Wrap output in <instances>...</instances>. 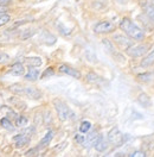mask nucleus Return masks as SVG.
Returning <instances> with one entry per match:
<instances>
[{
    "instance_id": "1",
    "label": "nucleus",
    "mask_w": 154,
    "mask_h": 157,
    "mask_svg": "<svg viewBox=\"0 0 154 157\" xmlns=\"http://www.w3.org/2000/svg\"><path fill=\"white\" fill-rule=\"evenodd\" d=\"M120 29L122 30L129 38L134 39V40H142L145 38V33L142 29H140L138 25H135L129 18L121 19V21H120Z\"/></svg>"
},
{
    "instance_id": "2",
    "label": "nucleus",
    "mask_w": 154,
    "mask_h": 157,
    "mask_svg": "<svg viewBox=\"0 0 154 157\" xmlns=\"http://www.w3.org/2000/svg\"><path fill=\"white\" fill-rule=\"evenodd\" d=\"M53 106H55V108H56L57 116L61 121H65V120L70 119V118L75 117V114L71 112V109L68 107L67 104L63 102L62 100H59V99L53 100Z\"/></svg>"
},
{
    "instance_id": "3",
    "label": "nucleus",
    "mask_w": 154,
    "mask_h": 157,
    "mask_svg": "<svg viewBox=\"0 0 154 157\" xmlns=\"http://www.w3.org/2000/svg\"><path fill=\"white\" fill-rule=\"evenodd\" d=\"M107 138H108V142H109L110 144L115 145V147H121L122 143L125 142V136L121 133V131L116 128V126L113 128L108 132Z\"/></svg>"
},
{
    "instance_id": "4",
    "label": "nucleus",
    "mask_w": 154,
    "mask_h": 157,
    "mask_svg": "<svg viewBox=\"0 0 154 157\" xmlns=\"http://www.w3.org/2000/svg\"><path fill=\"white\" fill-rule=\"evenodd\" d=\"M115 26L113 23L108 21V20H105V21H100L97 23L96 25L94 26V31L96 33H109L112 31H114Z\"/></svg>"
},
{
    "instance_id": "5",
    "label": "nucleus",
    "mask_w": 154,
    "mask_h": 157,
    "mask_svg": "<svg viewBox=\"0 0 154 157\" xmlns=\"http://www.w3.org/2000/svg\"><path fill=\"white\" fill-rule=\"evenodd\" d=\"M149 49V47L148 45H146V44H141V45H136V47H130V48H128V49L126 50L127 51V54L129 55V56H132V57H140V56H142L144 54H146L147 51Z\"/></svg>"
},
{
    "instance_id": "6",
    "label": "nucleus",
    "mask_w": 154,
    "mask_h": 157,
    "mask_svg": "<svg viewBox=\"0 0 154 157\" xmlns=\"http://www.w3.org/2000/svg\"><path fill=\"white\" fill-rule=\"evenodd\" d=\"M114 42H115L116 44L119 45V48H121V49L123 50H127L128 48H130L133 44H132V40L128 38V37H126L123 35H114Z\"/></svg>"
},
{
    "instance_id": "7",
    "label": "nucleus",
    "mask_w": 154,
    "mask_h": 157,
    "mask_svg": "<svg viewBox=\"0 0 154 157\" xmlns=\"http://www.w3.org/2000/svg\"><path fill=\"white\" fill-rule=\"evenodd\" d=\"M13 143L16 147H23L30 144V136L26 133H20L13 137Z\"/></svg>"
},
{
    "instance_id": "8",
    "label": "nucleus",
    "mask_w": 154,
    "mask_h": 157,
    "mask_svg": "<svg viewBox=\"0 0 154 157\" xmlns=\"http://www.w3.org/2000/svg\"><path fill=\"white\" fill-rule=\"evenodd\" d=\"M39 39H40L43 43H45L46 45H53V44L57 42V38H56L52 33H50L49 31H46V30H44V31L40 32Z\"/></svg>"
},
{
    "instance_id": "9",
    "label": "nucleus",
    "mask_w": 154,
    "mask_h": 157,
    "mask_svg": "<svg viewBox=\"0 0 154 157\" xmlns=\"http://www.w3.org/2000/svg\"><path fill=\"white\" fill-rule=\"evenodd\" d=\"M59 71L63 73V74H67V75H69V76H71V78H81V73L77 69L72 68V67H69L67 64H62L59 67Z\"/></svg>"
},
{
    "instance_id": "10",
    "label": "nucleus",
    "mask_w": 154,
    "mask_h": 157,
    "mask_svg": "<svg viewBox=\"0 0 154 157\" xmlns=\"http://www.w3.org/2000/svg\"><path fill=\"white\" fill-rule=\"evenodd\" d=\"M24 94L28 98L32 99V100H39L43 97L42 92L38 88H36V87H25L24 88Z\"/></svg>"
},
{
    "instance_id": "11",
    "label": "nucleus",
    "mask_w": 154,
    "mask_h": 157,
    "mask_svg": "<svg viewBox=\"0 0 154 157\" xmlns=\"http://www.w3.org/2000/svg\"><path fill=\"white\" fill-rule=\"evenodd\" d=\"M9 74L11 75H14V76H21L25 74V68L21 63H14L10 69H9Z\"/></svg>"
},
{
    "instance_id": "12",
    "label": "nucleus",
    "mask_w": 154,
    "mask_h": 157,
    "mask_svg": "<svg viewBox=\"0 0 154 157\" xmlns=\"http://www.w3.org/2000/svg\"><path fill=\"white\" fill-rule=\"evenodd\" d=\"M53 135H55V132L53 131H48V133L44 136V137L42 138V140L39 142V144H38V147L39 149H43V147H48L49 144L51 143V140H52V138H53Z\"/></svg>"
},
{
    "instance_id": "13",
    "label": "nucleus",
    "mask_w": 154,
    "mask_h": 157,
    "mask_svg": "<svg viewBox=\"0 0 154 157\" xmlns=\"http://www.w3.org/2000/svg\"><path fill=\"white\" fill-rule=\"evenodd\" d=\"M94 147H95V149H96V151H98V152H103L107 147H108V142H107L102 136H98L97 140L95 142V144H94Z\"/></svg>"
},
{
    "instance_id": "14",
    "label": "nucleus",
    "mask_w": 154,
    "mask_h": 157,
    "mask_svg": "<svg viewBox=\"0 0 154 157\" xmlns=\"http://www.w3.org/2000/svg\"><path fill=\"white\" fill-rule=\"evenodd\" d=\"M153 64H154V48H153V50L141 61V67L148 68V67H151V66H153Z\"/></svg>"
},
{
    "instance_id": "15",
    "label": "nucleus",
    "mask_w": 154,
    "mask_h": 157,
    "mask_svg": "<svg viewBox=\"0 0 154 157\" xmlns=\"http://www.w3.org/2000/svg\"><path fill=\"white\" fill-rule=\"evenodd\" d=\"M138 102L145 108H147L151 106V99H149V97H148L146 93L139 94V97H138Z\"/></svg>"
},
{
    "instance_id": "16",
    "label": "nucleus",
    "mask_w": 154,
    "mask_h": 157,
    "mask_svg": "<svg viewBox=\"0 0 154 157\" xmlns=\"http://www.w3.org/2000/svg\"><path fill=\"white\" fill-rule=\"evenodd\" d=\"M39 76V70L36 69V67H30L28 74L25 75V78L29 81H36Z\"/></svg>"
},
{
    "instance_id": "17",
    "label": "nucleus",
    "mask_w": 154,
    "mask_h": 157,
    "mask_svg": "<svg viewBox=\"0 0 154 157\" xmlns=\"http://www.w3.org/2000/svg\"><path fill=\"white\" fill-rule=\"evenodd\" d=\"M25 62L29 64L30 67H40L43 64V61L40 57H26Z\"/></svg>"
},
{
    "instance_id": "18",
    "label": "nucleus",
    "mask_w": 154,
    "mask_h": 157,
    "mask_svg": "<svg viewBox=\"0 0 154 157\" xmlns=\"http://www.w3.org/2000/svg\"><path fill=\"white\" fill-rule=\"evenodd\" d=\"M97 138H98V135H97L96 131H94V132H91L90 135H88V137L86 138V142H84L86 147H90L91 144L94 145V144H95V142L97 140Z\"/></svg>"
},
{
    "instance_id": "19",
    "label": "nucleus",
    "mask_w": 154,
    "mask_h": 157,
    "mask_svg": "<svg viewBox=\"0 0 154 157\" xmlns=\"http://www.w3.org/2000/svg\"><path fill=\"white\" fill-rule=\"evenodd\" d=\"M0 125H1V126H2L4 128H6L7 131H13V130H14V126H13V124L11 123V120L7 117L2 118V119L0 120Z\"/></svg>"
},
{
    "instance_id": "20",
    "label": "nucleus",
    "mask_w": 154,
    "mask_h": 157,
    "mask_svg": "<svg viewBox=\"0 0 154 157\" xmlns=\"http://www.w3.org/2000/svg\"><path fill=\"white\" fill-rule=\"evenodd\" d=\"M87 81L90 82V83H100V82H102L103 80H102L101 76H98L95 73H89L87 75Z\"/></svg>"
},
{
    "instance_id": "21",
    "label": "nucleus",
    "mask_w": 154,
    "mask_h": 157,
    "mask_svg": "<svg viewBox=\"0 0 154 157\" xmlns=\"http://www.w3.org/2000/svg\"><path fill=\"white\" fill-rule=\"evenodd\" d=\"M145 14L149 18V20H151L152 23H154V6L153 5L148 4V5L145 6Z\"/></svg>"
},
{
    "instance_id": "22",
    "label": "nucleus",
    "mask_w": 154,
    "mask_h": 157,
    "mask_svg": "<svg viewBox=\"0 0 154 157\" xmlns=\"http://www.w3.org/2000/svg\"><path fill=\"white\" fill-rule=\"evenodd\" d=\"M102 44H103V47H105V49H106L107 52H109V54H113V55H115V49H114V45L112 44V42L109 40V39H103L102 40Z\"/></svg>"
},
{
    "instance_id": "23",
    "label": "nucleus",
    "mask_w": 154,
    "mask_h": 157,
    "mask_svg": "<svg viewBox=\"0 0 154 157\" xmlns=\"http://www.w3.org/2000/svg\"><path fill=\"white\" fill-rule=\"evenodd\" d=\"M28 123H29L28 118L24 117V116H19V117H17V119H16V126H18V128H24V126H26Z\"/></svg>"
},
{
    "instance_id": "24",
    "label": "nucleus",
    "mask_w": 154,
    "mask_h": 157,
    "mask_svg": "<svg viewBox=\"0 0 154 157\" xmlns=\"http://www.w3.org/2000/svg\"><path fill=\"white\" fill-rule=\"evenodd\" d=\"M90 128H91V123L88 121V120H84V121H82L81 125H79V132H81V133H87Z\"/></svg>"
},
{
    "instance_id": "25",
    "label": "nucleus",
    "mask_w": 154,
    "mask_h": 157,
    "mask_svg": "<svg viewBox=\"0 0 154 157\" xmlns=\"http://www.w3.org/2000/svg\"><path fill=\"white\" fill-rule=\"evenodd\" d=\"M1 111L6 113V117H13L14 119H17V117H18L17 113L11 107H9V106H1Z\"/></svg>"
},
{
    "instance_id": "26",
    "label": "nucleus",
    "mask_w": 154,
    "mask_h": 157,
    "mask_svg": "<svg viewBox=\"0 0 154 157\" xmlns=\"http://www.w3.org/2000/svg\"><path fill=\"white\" fill-rule=\"evenodd\" d=\"M152 74L151 73H142V74H139L138 75V78L142 82H151L152 81Z\"/></svg>"
},
{
    "instance_id": "27",
    "label": "nucleus",
    "mask_w": 154,
    "mask_h": 157,
    "mask_svg": "<svg viewBox=\"0 0 154 157\" xmlns=\"http://www.w3.org/2000/svg\"><path fill=\"white\" fill-rule=\"evenodd\" d=\"M24 88H25V87H23L19 83H16V85L11 86V90H12L13 93H16V94H24Z\"/></svg>"
},
{
    "instance_id": "28",
    "label": "nucleus",
    "mask_w": 154,
    "mask_h": 157,
    "mask_svg": "<svg viewBox=\"0 0 154 157\" xmlns=\"http://www.w3.org/2000/svg\"><path fill=\"white\" fill-rule=\"evenodd\" d=\"M55 75V70H53V68L52 67H49V68L45 69V71L42 74V76H40V78H51V76H53Z\"/></svg>"
},
{
    "instance_id": "29",
    "label": "nucleus",
    "mask_w": 154,
    "mask_h": 157,
    "mask_svg": "<svg viewBox=\"0 0 154 157\" xmlns=\"http://www.w3.org/2000/svg\"><path fill=\"white\" fill-rule=\"evenodd\" d=\"M10 16L7 13H0V26H4L6 25L9 21H10Z\"/></svg>"
},
{
    "instance_id": "30",
    "label": "nucleus",
    "mask_w": 154,
    "mask_h": 157,
    "mask_svg": "<svg viewBox=\"0 0 154 157\" xmlns=\"http://www.w3.org/2000/svg\"><path fill=\"white\" fill-rule=\"evenodd\" d=\"M58 30H59V32H61L62 35H64V36H69V35L71 33V29L65 28L63 24H58Z\"/></svg>"
},
{
    "instance_id": "31",
    "label": "nucleus",
    "mask_w": 154,
    "mask_h": 157,
    "mask_svg": "<svg viewBox=\"0 0 154 157\" xmlns=\"http://www.w3.org/2000/svg\"><path fill=\"white\" fill-rule=\"evenodd\" d=\"M10 61V56L6 54V52H4V51H1L0 50V63H7Z\"/></svg>"
},
{
    "instance_id": "32",
    "label": "nucleus",
    "mask_w": 154,
    "mask_h": 157,
    "mask_svg": "<svg viewBox=\"0 0 154 157\" xmlns=\"http://www.w3.org/2000/svg\"><path fill=\"white\" fill-rule=\"evenodd\" d=\"M38 151H39V147H33V149H30L29 151L25 152V156H37L38 155Z\"/></svg>"
},
{
    "instance_id": "33",
    "label": "nucleus",
    "mask_w": 154,
    "mask_h": 157,
    "mask_svg": "<svg viewBox=\"0 0 154 157\" xmlns=\"http://www.w3.org/2000/svg\"><path fill=\"white\" fill-rule=\"evenodd\" d=\"M11 102H12V104H14V105H16V106H17V107H19V108H23V109H24V108H25V104H24V102H21V101H19V100H17V99H11L10 100Z\"/></svg>"
},
{
    "instance_id": "34",
    "label": "nucleus",
    "mask_w": 154,
    "mask_h": 157,
    "mask_svg": "<svg viewBox=\"0 0 154 157\" xmlns=\"http://www.w3.org/2000/svg\"><path fill=\"white\" fill-rule=\"evenodd\" d=\"M33 35H35V31H33V30H25V31H24V35H21V38L23 39L30 38V37L33 36Z\"/></svg>"
},
{
    "instance_id": "35",
    "label": "nucleus",
    "mask_w": 154,
    "mask_h": 157,
    "mask_svg": "<svg viewBox=\"0 0 154 157\" xmlns=\"http://www.w3.org/2000/svg\"><path fill=\"white\" fill-rule=\"evenodd\" d=\"M75 140H76V143H78V144H84V142H86V137H84L83 135L77 133L76 136H75Z\"/></svg>"
},
{
    "instance_id": "36",
    "label": "nucleus",
    "mask_w": 154,
    "mask_h": 157,
    "mask_svg": "<svg viewBox=\"0 0 154 157\" xmlns=\"http://www.w3.org/2000/svg\"><path fill=\"white\" fill-rule=\"evenodd\" d=\"M147 155L145 154L144 151H134L132 155H130V157H146Z\"/></svg>"
},
{
    "instance_id": "37",
    "label": "nucleus",
    "mask_w": 154,
    "mask_h": 157,
    "mask_svg": "<svg viewBox=\"0 0 154 157\" xmlns=\"http://www.w3.org/2000/svg\"><path fill=\"white\" fill-rule=\"evenodd\" d=\"M7 12V7L5 6V4H0V13H6Z\"/></svg>"
},
{
    "instance_id": "38",
    "label": "nucleus",
    "mask_w": 154,
    "mask_h": 157,
    "mask_svg": "<svg viewBox=\"0 0 154 157\" xmlns=\"http://www.w3.org/2000/svg\"><path fill=\"white\" fill-rule=\"evenodd\" d=\"M115 1L119 4H126V0H115Z\"/></svg>"
},
{
    "instance_id": "39",
    "label": "nucleus",
    "mask_w": 154,
    "mask_h": 157,
    "mask_svg": "<svg viewBox=\"0 0 154 157\" xmlns=\"http://www.w3.org/2000/svg\"><path fill=\"white\" fill-rule=\"evenodd\" d=\"M10 0H0V4H7Z\"/></svg>"
}]
</instances>
